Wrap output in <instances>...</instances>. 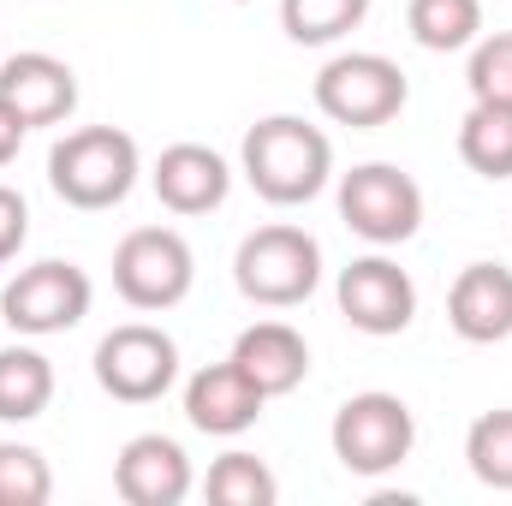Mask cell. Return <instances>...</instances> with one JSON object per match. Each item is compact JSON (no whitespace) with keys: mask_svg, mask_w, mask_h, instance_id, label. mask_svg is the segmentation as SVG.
Masks as SVG:
<instances>
[{"mask_svg":"<svg viewBox=\"0 0 512 506\" xmlns=\"http://www.w3.org/2000/svg\"><path fill=\"white\" fill-rule=\"evenodd\" d=\"M239 167L251 179V191L274 209H298V203H316L334 179V143L328 131L298 120V114H268L245 131V149H239Z\"/></svg>","mask_w":512,"mask_h":506,"instance_id":"cell-1","label":"cell"},{"mask_svg":"<svg viewBox=\"0 0 512 506\" xmlns=\"http://www.w3.org/2000/svg\"><path fill=\"white\" fill-rule=\"evenodd\" d=\"M143 173V155H137V137L120 126H84L66 131L54 149H48V185L66 209H120L131 197Z\"/></svg>","mask_w":512,"mask_h":506,"instance_id":"cell-2","label":"cell"},{"mask_svg":"<svg viewBox=\"0 0 512 506\" xmlns=\"http://www.w3.org/2000/svg\"><path fill=\"white\" fill-rule=\"evenodd\" d=\"M233 286L251 304H262V310L304 304L322 286V245H316V233H304L292 221H274V227L245 233L239 251H233Z\"/></svg>","mask_w":512,"mask_h":506,"instance_id":"cell-3","label":"cell"},{"mask_svg":"<svg viewBox=\"0 0 512 506\" xmlns=\"http://www.w3.org/2000/svg\"><path fill=\"white\" fill-rule=\"evenodd\" d=\"M328 441H334V459H340L352 477H387V471H399V465L411 459V447H417V417H411V405H405L399 393L370 387V393H352V399L334 411Z\"/></svg>","mask_w":512,"mask_h":506,"instance_id":"cell-4","label":"cell"},{"mask_svg":"<svg viewBox=\"0 0 512 506\" xmlns=\"http://www.w3.org/2000/svg\"><path fill=\"white\" fill-rule=\"evenodd\" d=\"M405 102H411V78L399 72V60L370 54V48L334 54V60L316 72V108H322L334 126L376 131V126H387V120H399Z\"/></svg>","mask_w":512,"mask_h":506,"instance_id":"cell-5","label":"cell"},{"mask_svg":"<svg viewBox=\"0 0 512 506\" xmlns=\"http://www.w3.org/2000/svg\"><path fill=\"white\" fill-rule=\"evenodd\" d=\"M340 221L364 245L393 251V245L417 239V227H423V185L393 161H364V167L340 173Z\"/></svg>","mask_w":512,"mask_h":506,"instance_id":"cell-6","label":"cell"},{"mask_svg":"<svg viewBox=\"0 0 512 506\" xmlns=\"http://www.w3.org/2000/svg\"><path fill=\"white\" fill-rule=\"evenodd\" d=\"M90 298H96L90 274H84L78 262L48 256V262L18 268V274L0 286V322H6L12 334H24V340H48V334L78 328V322L90 316Z\"/></svg>","mask_w":512,"mask_h":506,"instance_id":"cell-7","label":"cell"},{"mask_svg":"<svg viewBox=\"0 0 512 506\" xmlns=\"http://www.w3.org/2000/svg\"><path fill=\"white\" fill-rule=\"evenodd\" d=\"M197 256L173 227H131L114 245V292L131 310H173L191 298Z\"/></svg>","mask_w":512,"mask_h":506,"instance_id":"cell-8","label":"cell"},{"mask_svg":"<svg viewBox=\"0 0 512 506\" xmlns=\"http://www.w3.org/2000/svg\"><path fill=\"white\" fill-rule=\"evenodd\" d=\"M179 381V346L173 334L149 328V322H126L114 334H102L96 346V387L120 405H155L167 399V387Z\"/></svg>","mask_w":512,"mask_h":506,"instance_id":"cell-9","label":"cell"},{"mask_svg":"<svg viewBox=\"0 0 512 506\" xmlns=\"http://www.w3.org/2000/svg\"><path fill=\"white\" fill-rule=\"evenodd\" d=\"M334 298H340V316H346L358 334H370V340H393V334H405V328L417 322V286H411V274L382 251L346 262L340 280H334Z\"/></svg>","mask_w":512,"mask_h":506,"instance_id":"cell-10","label":"cell"},{"mask_svg":"<svg viewBox=\"0 0 512 506\" xmlns=\"http://www.w3.org/2000/svg\"><path fill=\"white\" fill-rule=\"evenodd\" d=\"M0 102H12L18 120L30 131L60 126V120H72V108H78V72H72L60 54L24 48V54L0 60Z\"/></svg>","mask_w":512,"mask_h":506,"instance_id":"cell-11","label":"cell"},{"mask_svg":"<svg viewBox=\"0 0 512 506\" xmlns=\"http://www.w3.org/2000/svg\"><path fill=\"white\" fill-rule=\"evenodd\" d=\"M149 185H155L161 209H173V215H209V209L227 203L233 167L209 143H167L155 155V167H149Z\"/></svg>","mask_w":512,"mask_h":506,"instance_id":"cell-12","label":"cell"},{"mask_svg":"<svg viewBox=\"0 0 512 506\" xmlns=\"http://www.w3.org/2000/svg\"><path fill=\"white\" fill-rule=\"evenodd\" d=\"M191 483V459L173 435H131L114 459V495L126 506H179Z\"/></svg>","mask_w":512,"mask_h":506,"instance_id":"cell-13","label":"cell"},{"mask_svg":"<svg viewBox=\"0 0 512 506\" xmlns=\"http://www.w3.org/2000/svg\"><path fill=\"white\" fill-rule=\"evenodd\" d=\"M447 328L465 346H501L512 340V268L501 262H465L447 292Z\"/></svg>","mask_w":512,"mask_h":506,"instance_id":"cell-14","label":"cell"},{"mask_svg":"<svg viewBox=\"0 0 512 506\" xmlns=\"http://www.w3.org/2000/svg\"><path fill=\"white\" fill-rule=\"evenodd\" d=\"M262 405H268V393L233 358L227 364H209V370H197V376L185 381V417H191V429H203L215 441H233V435L256 429Z\"/></svg>","mask_w":512,"mask_h":506,"instance_id":"cell-15","label":"cell"},{"mask_svg":"<svg viewBox=\"0 0 512 506\" xmlns=\"http://www.w3.org/2000/svg\"><path fill=\"white\" fill-rule=\"evenodd\" d=\"M233 364H239L268 399H280V393L304 387V376H310V346H304V334H298L292 322H251V328L233 340Z\"/></svg>","mask_w":512,"mask_h":506,"instance_id":"cell-16","label":"cell"},{"mask_svg":"<svg viewBox=\"0 0 512 506\" xmlns=\"http://www.w3.org/2000/svg\"><path fill=\"white\" fill-rule=\"evenodd\" d=\"M54 405V364L36 346H0V423H36Z\"/></svg>","mask_w":512,"mask_h":506,"instance_id":"cell-17","label":"cell"},{"mask_svg":"<svg viewBox=\"0 0 512 506\" xmlns=\"http://www.w3.org/2000/svg\"><path fill=\"white\" fill-rule=\"evenodd\" d=\"M459 161L483 179H512V108L507 102H471L459 120Z\"/></svg>","mask_w":512,"mask_h":506,"instance_id":"cell-18","label":"cell"},{"mask_svg":"<svg viewBox=\"0 0 512 506\" xmlns=\"http://www.w3.org/2000/svg\"><path fill=\"white\" fill-rule=\"evenodd\" d=\"M411 42L429 54H459L483 36V0H411L405 6Z\"/></svg>","mask_w":512,"mask_h":506,"instance_id":"cell-19","label":"cell"},{"mask_svg":"<svg viewBox=\"0 0 512 506\" xmlns=\"http://www.w3.org/2000/svg\"><path fill=\"white\" fill-rule=\"evenodd\" d=\"M376 0H280V30L298 48H328L370 18Z\"/></svg>","mask_w":512,"mask_h":506,"instance_id":"cell-20","label":"cell"},{"mask_svg":"<svg viewBox=\"0 0 512 506\" xmlns=\"http://www.w3.org/2000/svg\"><path fill=\"white\" fill-rule=\"evenodd\" d=\"M203 495L215 506H274L280 501V483H274V471L256 459V453H221L215 465H209V477H203Z\"/></svg>","mask_w":512,"mask_h":506,"instance_id":"cell-21","label":"cell"},{"mask_svg":"<svg viewBox=\"0 0 512 506\" xmlns=\"http://www.w3.org/2000/svg\"><path fill=\"white\" fill-rule=\"evenodd\" d=\"M465 465L483 489H501L512 495V405L501 411H483L471 429H465Z\"/></svg>","mask_w":512,"mask_h":506,"instance_id":"cell-22","label":"cell"},{"mask_svg":"<svg viewBox=\"0 0 512 506\" xmlns=\"http://www.w3.org/2000/svg\"><path fill=\"white\" fill-rule=\"evenodd\" d=\"M54 471L30 441H0V506H48Z\"/></svg>","mask_w":512,"mask_h":506,"instance_id":"cell-23","label":"cell"},{"mask_svg":"<svg viewBox=\"0 0 512 506\" xmlns=\"http://www.w3.org/2000/svg\"><path fill=\"white\" fill-rule=\"evenodd\" d=\"M465 84H471V102H507L512 108V30H495V36L471 42Z\"/></svg>","mask_w":512,"mask_h":506,"instance_id":"cell-24","label":"cell"},{"mask_svg":"<svg viewBox=\"0 0 512 506\" xmlns=\"http://www.w3.org/2000/svg\"><path fill=\"white\" fill-rule=\"evenodd\" d=\"M24 239H30V203L12 185H0V268L24 251Z\"/></svg>","mask_w":512,"mask_h":506,"instance_id":"cell-25","label":"cell"},{"mask_svg":"<svg viewBox=\"0 0 512 506\" xmlns=\"http://www.w3.org/2000/svg\"><path fill=\"white\" fill-rule=\"evenodd\" d=\"M24 137H30V126L18 120V108H12V102H0V167H12V161H18Z\"/></svg>","mask_w":512,"mask_h":506,"instance_id":"cell-26","label":"cell"},{"mask_svg":"<svg viewBox=\"0 0 512 506\" xmlns=\"http://www.w3.org/2000/svg\"><path fill=\"white\" fill-rule=\"evenodd\" d=\"M233 6H245V0H233Z\"/></svg>","mask_w":512,"mask_h":506,"instance_id":"cell-27","label":"cell"}]
</instances>
